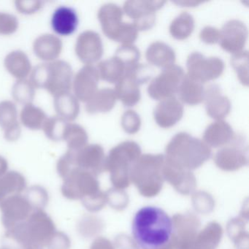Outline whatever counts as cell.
<instances>
[{
	"instance_id": "obj_1",
	"label": "cell",
	"mask_w": 249,
	"mask_h": 249,
	"mask_svg": "<svg viewBox=\"0 0 249 249\" xmlns=\"http://www.w3.org/2000/svg\"><path fill=\"white\" fill-rule=\"evenodd\" d=\"M173 231V220L158 207H143L134 216L132 235L140 249H163L170 243Z\"/></svg>"
},
{
	"instance_id": "obj_2",
	"label": "cell",
	"mask_w": 249,
	"mask_h": 249,
	"mask_svg": "<svg viewBox=\"0 0 249 249\" xmlns=\"http://www.w3.org/2000/svg\"><path fill=\"white\" fill-rule=\"evenodd\" d=\"M52 218L43 210H36L27 219L7 230L6 236L24 247L47 246L56 232Z\"/></svg>"
},
{
	"instance_id": "obj_3",
	"label": "cell",
	"mask_w": 249,
	"mask_h": 249,
	"mask_svg": "<svg viewBox=\"0 0 249 249\" xmlns=\"http://www.w3.org/2000/svg\"><path fill=\"white\" fill-rule=\"evenodd\" d=\"M124 11L114 3L105 5L100 11V19L105 34L122 45L132 44L138 37V31L132 23L122 21Z\"/></svg>"
},
{
	"instance_id": "obj_4",
	"label": "cell",
	"mask_w": 249,
	"mask_h": 249,
	"mask_svg": "<svg viewBox=\"0 0 249 249\" xmlns=\"http://www.w3.org/2000/svg\"><path fill=\"white\" fill-rule=\"evenodd\" d=\"M186 67L189 78L204 84L218 78L224 71V63L220 58L205 57L199 52H193L188 56Z\"/></svg>"
},
{
	"instance_id": "obj_5",
	"label": "cell",
	"mask_w": 249,
	"mask_h": 249,
	"mask_svg": "<svg viewBox=\"0 0 249 249\" xmlns=\"http://www.w3.org/2000/svg\"><path fill=\"white\" fill-rule=\"evenodd\" d=\"M185 75L183 68L178 65L163 69L150 83L148 94L151 98L157 100L174 97Z\"/></svg>"
},
{
	"instance_id": "obj_6",
	"label": "cell",
	"mask_w": 249,
	"mask_h": 249,
	"mask_svg": "<svg viewBox=\"0 0 249 249\" xmlns=\"http://www.w3.org/2000/svg\"><path fill=\"white\" fill-rule=\"evenodd\" d=\"M164 1H126L123 11L133 20L132 23L138 31H143L152 28L155 24L156 11L162 8Z\"/></svg>"
},
{
	"instance_id": "obj_7",
	"label": "cell",
	"mask_w": 249,
	"mask_h": 249,
	"mask_svg": "<svg viewBox=\"0 0 249 249\" xmlns=\"http://www.w3.org/2000/svg\"><path fill=\"white\" fill-rule=\"evenodd\" d=\"M2 221L7 230L25 221L36 211L25 195H16L5 199L0 204Z\"/></svg>"
},
{
	"instance_id": "obj_8",
	"label": "cell",
	"mask_w": 249,
	"mask_h": 249,
	"mask_svg": "<svg viewBox=\"0 0 249 249\" xmlns=\"http://www.w3.org/2000/svg\"><path fill=\"white\" fill-rule=\"evenodd\" d=\"M247 27L237 19L227 21L220 31L219 43L226 52L234 53L243 51L247 41Z\"/></svg>"
},
{
	"instance_id": "obj_9",
	"label": "cell",
	"mask_w": 249,
	"mask_h": 249,
	"mask_svg": "<svg viewBox=\"0 0 249 249\" xmlns=\"http://www.w3.org/2000/svg\"><path fill=\"white\" fill-rule=\"evenodd\" d=\"M207 114L215 120H222L231 109V103L217 84H211L205 89L204 100Z\"/></svg>"
},
{
	"instance_id": "obj_10",
	"label": "cell",
	"mask_w": 249,
	"mask_h": 249,
	"mask_svg": "<svg viewBox=\"0 0 249 249\" xmlns=\"http://www.w3.org/2000/svg\"><path fill=\"white\" fill-rule=\"evenodd\" d=\"M183 106L176 97L161 100L154 110V119L161 128H170L181 119Z\"/></svg>"
},
{
	"instance_id": "obj_11",
	"label": "cell",
	"mask_w": 249,
	"mask_h": 249,
	"mask_svg": "<svg viewBox=\"0 0 249 249\" xmlns=\"http://www.w3.org/2000/svg\"><path fill=\"white\" fill-rule=\"evenodd\" d=\"M141 83L138 78L129 72H126L116 84L114 91L116 97L124 106H134L141 98L140 86Z\"/></svg>"
},
{
	"instance_id": "obj_12",
	"label": "cell",
	"mask_w": 249,
	"mask_h": 249,
	"mask_svg": "<svg viewBox=\"0 0 249 249\" xmlns=\"http://www.w3.org/2000/svg\"><path fill=\"white\" fill-rule=\"evenodd\" d=\"M78 21V14L75 9L68 6L59 7L52 16V28L60 36H71L76 30Z\"/></svg>"
},
{
	"instance_id": "obj_13",
	"label": "cell",
	"mask_w": 249,
	"mask_h": 249,
	"mask_svg": "<svg viewBox=\"0 0 249 249\" xmlns=\"http://www.w3.org/2000/svg\"><path fill=\"white\" fill-rule=\"evenodd\" d=\"M145 57L149 63L165 69L174 65L176 56L174 50L169 45L156 41L148 46Z\"/></svg>"
},
{
	"instance_id": "obj_14",
	"label": "cell",
	"mask_w": 249,
	"mask_h": 249,
	"mask_svg": "<svg viewBox=\"0 0 249 249\" xmlns=\"http://www.w3.org/2000/svg\"><path fill=\"white\" fill-rule=\"evenodd\" d=\"M234 134L232 128L227 122L218 120L207 126L203 133V138L210 145L219 146L231 142Z\"/></svg>"
},
{
	"instance_id": "obj_15",
	"label": "cell",
	"mask_w": 249,
	"mask_h": 249,
	"mask_svg": "<svg viewBox=\"0 0 249 249\" xmlns=\"http://www.w3.org/2000/svg\"><path fill=\"white\" fill-rule=\"evenodd\" d=\"M177 93L182 102L186 104L195 106L203 102L205 89L203 84L185 75Z\"/></svg>"
},
{
	"instance_id": "obj_16",
	"label": "cell",
	"mask_w": 249,
	"mask_h": 249,
	"mask_svg": "<svg viewBox=\"0 0 249 249\" xmlns=\"http://www.w3.org/2000/svg\"><path fill=\"white\" fill-rule=\"evenodd\" d=\"M26 186L25 179L18 173H10L0 178V204L9 196L20 195Z\"/></svg>"
},
{
	"instance_id": "obj_17",
	"label": "cell",
	"mask_w": 249,
	"mask_h": 249,
	"mask_svg": "<svg viewBox=\"0 0 249 249\" xmlns=\"http://www.w3.org/2000/svg\"><path fill=\"white\" fill-rule=\"evenodd\" d=\"M195 29V20L188 12H182L172 21L170 33L177 40H185L189 37Z\"/></svg>"
},
{
	"instance_id": "obj_18",
	"label": "cell",
	"mask_w": 249,
	"mask_h": 249,
	"mask_svg": "<svg viewBox=\"0 0 249 249\" xmlns=\"http://www.w3.org/2000/svg\"><path fill=\"white\" fill-rule=\"evenodd\" d=\"M126 67L122 59L115 56L100 64V71L103 79L108 82L116 83L124 75Z\"/></svg>"
},
{
	"instance_id": "obj_19",
	"label": "cell",
	"mask_w": 249,
	"mask_h": 249,
	"mask_svg": "<svg viewBox=\"0 0 249 249\" xmlns=\"http://www.w3.org/2000/svg\"><path fill=\"white\" fill-rule=\"evenodd\" d=\"M232 65L240 82L244 86L249 85V52L241 51L234 53L231 58Z\"/></svg>"
},
{
	"instance_id": "obj_20",
	"label": "cell",
	"mask_w": 249,
	"mask_h": 249,
	"mask_svg": "<svg viewBox=\"0 0 249 249\" xmlns=\"http://www.w3.org/2000/svg\"><path fill=\"white\" fill-rule=\"evenodd\" d=\"M115 56L122 59L127 68L139 63L141 52L133 44L122 45L116 51Z\"/></svg>"
},
{
	"instance_id": "obj_21",
	"label": "cell",
	"mask_w": 249,
	"mask_h": 249,
	"mask_svg": "<svg viewBox=\"0 0 249 249\" xmlns=\"http://www.w3.org/2000/svg\"><path fill=\"white\" fill-rule=\"evenodd\" d=\"M116 93L114 89H104L99 92L98 97L96 101L94 107L97 110L107 112L113 109L116 103Z\"/></svg>"
},
{
	"instance_id": "obj_22",
	"label": "cell",
	"mask_w": 249,
	"mask_h": 249,
	"mask_svg": "<svg viewBox=\"0 0 249 249\" xmlns=\"http://www.w3.org/2000/svg\"><path fill=\"white\" fill-rule=\"evenodd\" d=\"M25 196L36 210H43L49 199L47 192L40 186H33L27 191Z\"/></svg>"
},
{
	"instance_id": "obj_23",
	"label": "cell",
	"mask_w": 249,
	"mask_h": 249,
	"mask_svg": "<svg viewBox=\"0 0 249 249\" xmlns=\"http://www.w3.org/2000/svg\"><path fill=\"white\" fill-rule=\"evenodd\" d=\"M141 119L139 115L134 111L129 110L124 112L122 117V126L124 130L129 134H135L141 128Z\"/></svg>"
},
{
	"instance_id": "obj_24",
	"label": "cell",
	"mask_w": 249,
	"mask_h": 249,
	"mask_svg": "<svg viewBox=\"0 0 249 249\" xmlns=\"http://www.w3.org/2000/svg\"><path fill=\"white\" fill-rule=\"evenodd\" d=\"M199 37L204 43L214 44L219 42L220 31L215 27L208 26L201 30Z\"/></svg>"
},
{
	"instance_id": "obj_25",
	"label": "cell",
	"mask_w": 249,
	"mask_h": 249,
	"mask_svg": "<svg viewBox=\"0 0 249 249\" xmlns=\"http://www.w3.org/2000/svg\"><path fill=\"white\" fill-rule=\"evenodd\" d=\"M69 243L66 234L56 231L48 244L47 247L49 249H69Z\"/></svg>"
},
{
	"instance_id": "obj_26",
	"label": "cell",
	"mask_w": 249,
	"mask_h": 249,
	"mask_svg": "<svg viewBox=\"0 0 249 249\" xmlns=\"http://www.w3.org/2000/svg\"><path fill=\"white\" fill-rule=\"evenodd\" d=\"M175 3L178 4V5H183V6H195V5H199L201 3V2H176Z\"/></svg>"
},
{
	"instance_id": "obj_27",
	"label": "cell",
	"mask_w": 249,
	"mask_h": 249,
	"mask_svg": "<svg viewBox=\"0 0 249 249\" xmlns=\"http://www.w3.org/2000/svg\"><path fill=\"white\" fill-rule=\"evenodd\" d=\"M23 249H42V248L40 247H24Z\"/></svg>"
},
{
	"instance_id": "obj_28",
	"label": "cell",
	"mask_w": 249,
	"mask_h": 249,
	"mask_svg": "<svg viewBox=\"0 0 249 249\" xmlns=\"http://www.w3.org/2000/svg\"></svg>"
}]
</instances>
